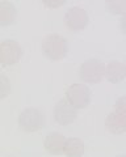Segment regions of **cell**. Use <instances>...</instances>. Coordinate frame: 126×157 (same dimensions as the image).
Returning <instances> with one entry per match:
<instances>
[{
	"instance_id": "obj_5",
	"label": "cell",
	"mask_w": 126,
	"mask_h": 157,
	"mask_svg": "<svg viewBox=\"0 0 126 157\" xmlns=\"http://www.w3.org/2000/svg\"><path fill=\"white\" fill-rule=\"evenodd\" d=\"M22 58V48L16 41L6 39L0 43V64L3 67L13 66Z\"/></svg>"
},
{
	"instance_id": "obj_17",
	"label": "cell",
	"mask_w": 126,
	"mask_h": 157,
	"mask_svg": "<svg viewBox=\"0 0 126 157\" xmlns=\"http://www.w3.org/2000/svg\"><path fill=\"white\" fill-rule=\"evenodd\" d=\"M120 26H121V30H122V33L126 36V13H125V14H122V17H121Z\"/></svg>"
},
{
	"instance_id": "obj_7",
	"label": "cell",
	"mask_w": 126,
	"mask_h": 157,
	"mask_svg": "<svg viewBox=\"0 0 126 157\" xmlns=\"http://www.w3.org/2000/svg\"><path fill=\"white\" fill-rule=\"evenodd\" d=\"M88 13L80 7H72L65 14V24L71 32H81L88 25Z\"/></svg>"
},
{
	"instance_id": "obj_18",
	"label": "cell",
	"mask_w": 126,
	"mask_h": 157,
	"mask_svg": "<svg viewBox=\"0 0 126 157\" xmlns=\"http://www.w3.org/2000/svg\"><path fill=\"white\" fill-rule=\"evenodd\" d=\"M125 66H126V62H125Z\"/></svg>"
},
{
	"instance_id": "obj_15",
	"label": "cell",
	"mask_w": 126,
	"mask_h": 157,
	"mask_svg": "<svg viewBox=\"0 0 126 157\" xmlns=\"http://www.w3.org/2000/svg\"><path fill=\"white\" fill-rule=\"evenodd\" d=\"M114 109L116 111H118L120 114H122L126 117V96H122L120 97L114 104Z\"/></svg>"
},
{
	"instance_id": "obj_11",
	"label": "cell",
	"mask_w": 126,
	"mask_h": 157,
	"mask_svg": "<svg viewBox=\"0 0 126 157\" xmlns=\"http://www.w3.org/2000/svg\"><path fill=\"white\" fill-rule=\"evenodd\" d=\"M17 18V9L11 2L3 0L0 3V25L9 26L16 21Z\"/></svg>"
},
{
	"instance_id": "obj_10",
	"label": "cell",
	"mask_w": 126,
	"mask_h": 157,
	"mask_svg": "<svg viewBox=\"0 0 126 157\" xmlns=\"http://www.w3.org/2000/svg\"><path fill=\"white\" fill-rule=\"evenodd\" d=\"M105 127L110 134L122 135L126 132V117L120 114L118 111L110 113L105 119Z\"/></svg>"
},
{
	"instance_id": "obj_14",
	"label": "cell",
	"mask_w": 126,
	"mask_h": 157,
	"mask_svg": "<svg viewBox=\"0 0 126 157\" xmlns=\"http://www.w3.org/2000/svg\"><path fill=\"white\" fill-rule=\"evenodd\" d=\"M11 82H9L8 77L6 75H0V100H4L6 97L9 96L11 93Z\"/></svg>"
},
{
	"instance_id": "obj_13",
	"label": "cell",
	"mask_w": 126,
	"mask_h": 157,
	"mask_svg": "<svg viewBox=\"0 0 126 157\" xmlns=\"http://www.w3.org/2000/svg\"><path fill=\"white\" fill-rule=\"evenodd\" d=\"M105 8L110 14L122 16L126 13V0H105Z\"/></svg>"
},
{
	"instance_id": "obj_4",
	"label": "cell",
	"mask_w": 126,
	"mask_h": 157,
	"mask_svg": "<svg viewBox=\"0 0 126 157\" xmlns=\"http://www.w3.org/2000/svg\"><path fill=\"white\" fill-rule=\"evenodd\" d=\"M53 115H54V121L59 126H69L75 122L77 117V109L67 98H63L55 104Z\"/></svg>"
},
{
	"instance_id": "obj_3",
	"label": "cell",
	"mask_w": 126,
	"mask_h": 157,
	"mask_svg": "<svg viewBox=\"0 0 126 157\" xmlns=\"http://www.w3.org/2000/svg\"><path fill=\"white\" fill-rule=\"evenodd\" d=\"M106 66L96 58L87 59L79 68V77L87 84H99L105 77Z\"/></svg>"
},
{
	"instance_id": "obj_9",
	"label": "cell",
	"mask_w": 126,
	"mask_h": 157,
	"mask_svg": "<svg viewBox=\"0 0 126 157\" xmlns=\"http://www.w3.org/2000/svg\"><path fill=\"white\" fill-rule=\"evenodd\" d=\"M106 80L112 84H120L122 82L126 77V66L125 63H121L117 60H112L106 64L105 71Z\"/></svg>"
},
{
	"instance_id": "obj_12",
	"label": "cell",
	"mask_w": 126,
	"mask_h": 157,
	"mask_svg": "<svg viewBox=\"0 0 126 157\" xmlns=\"http://www.w3.org/2000/svg\"><path fill=\"white\" fill-rule=\"evenodd\" d=\"M85 147L83 140L79 137H69L65 144V155L67 157H81L84 155Z\"/></svg>"
},
{
	"instance_id": "obj_16",
	"label": "cell",
	"mask_w": 126,
	"mask_h": 157,
	"mask_svg": "<svg viewBox=\"0 0 126 157\" xmlns=\"http://www.w3.org/2000/svg\"><path fill=\"white\" fill-rule=\"evenodd\" d=\"M43 6L49 9H58L62 6H65L66 0H42Z\"/></svg>"
},
{
	"instance_id": "obj_8",
	"label": "cell",
	"mask_w": 126,
	"mask_h": 157,
	"mask_svg": "<svg viewBox=\"0 0 126 157\" xmlns=\"http://www.w3.org/2000/svg\"><path fill=\"white\" fill-rule=\"evenodd\" d=\"M66 137L62 134L58 132H51L45 137L43 141V147H45L46 152H49L53 156H59L65 153V144H66Z\"/></svg>"
},
{
	"instance_id": "obj_1",
	"label": "cell",
	"mask_w": 126,
	"mask_h": 157,
	"mask_svg": "<svg viewBox=\"0 0 126 157\" xmlns=\"http://www.w3.org/2000/svg\"><path fill=\"white\" fill-rule=\"evenodd\" d=\"M69 52V42L59 34H49L42 42V54L51 62H58L66 58Z\"/></svg>"
},
{
	"instance_id": "obj_6",
	"label": "cell",
	"mask_w": 126,
	"mask_h": 157,
	"mask_svg": "<svg viewBox=\"0 0 126 157\" xmlns=\"http://www.w3.org/2000/svg\"><path fill=\"white\" fill-rule=\"evenodd\" d=\"M66 98L77 110L85 109L91 102V90L85 84H72L67 88Z\"/></svg>"
},
{
	"instance_id": "obj_2",
	"label": "cell",
	"mask_w": 126,
	"mask_h": 157,
	"mask_svg": "<svg viewBox=\"0 0 126 157\" xmlns=\"http://www.w3.org/2000/svg\"><path fill=\"white\" fill-rule=\"evenodd\" d=\"M17 123L20 130H22L24 132L33 134V132L41 131L45 127V115L40 109L28 107L20 113Z\"/></svg>"
}]
</instances>
